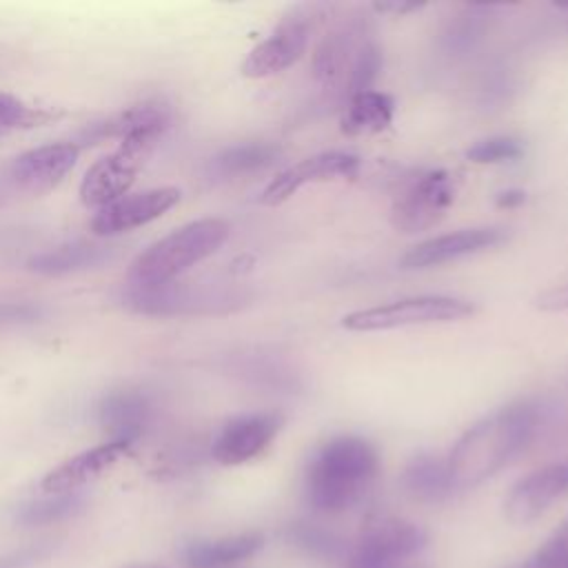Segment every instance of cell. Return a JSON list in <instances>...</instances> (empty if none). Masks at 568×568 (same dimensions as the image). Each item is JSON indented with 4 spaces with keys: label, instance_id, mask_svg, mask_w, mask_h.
Segmentation results:
<instances>
[{
    "label": "cell",
    "instance_id": "cell-1",
    "mask_svg": "<svg viewBox=\"0 0 568 568\" xmlns=\"http://www.w3.org/2000/svg\"><path fill=\"white\" fill-rule=\"evenodd\" d=\"M377 475L379 453L368 439L335 435L320 444L304 466V504L315 515H344L368 497Z\"/></svg>",
    "mask_w": 568,
    "mask_h": 568
},
{
    "label": "cell",
    "instance_id": "cell-2",
    "mask_svg": "<svg viewBox=\"0 0 568 568\" xmlns=\"http://www.w3.org/2000/svg\"><path fill=\"white\" fill-rule=\"evenodd\" d=\"M537 422V408L517 402L493 410L466 428L446 457L457 490H468L493 479L519 457L530 444Z\"/></svg>",
    "mask_w": 568,
    "mask_h": 568
},
{
    "label": "cell",
    "instance_id": "cell-3",
    "mask_svg": "<svg viewBox=\"0 0 568 568\" xmlns=\"http://www.w3.org/2000/svg\"><path fill=\"white\" fill-rule=\"evenodd\" d=\"M231 226L220 217L193 220L146 246L129 266V280L138 288L171 284L178 275L213 255L226 240Z\"/></svg>",
    "mask_w": 568,
    "mask_h": 568
},
{
    "label": "cell",
    "instance_id": "cell-4",
    "mask_svg": "<svg viewBox=\"0 0 568 568\" xmlns=\"http://www.w3.org/2000/svg\"><path fill=\"white\" fill-rule=\"evenodd\" d=\"M428 544L430 537L424 526L397 515H375L353 539L342 568H397L422 559Z\"/></svg>",
    "mask_w": 568,
    "mask_h": 568
},
{
    "label": "cell",
    "instance_id": "cell-5",
    "mask_svg": "<svg viewBox=\"0 0 568 568\" xmlns=\"http://www.w3.org/2000/svg\"><path fill=\"white\" fill-rule=\"evenodd\" d=\"M473 313H475V306L462 297L417 295V297H404L388 304L353 311L342 317V326L355 333L393 331V328L422 326V324L457 322Z\"/></svg>",
    "mask_w": 568,
    "mask_h": 568
},
{
    "label": "cell",
    "instance_id": "cell-6",
    "mask_svg": "<svg viewBox=\"0 0 568 568\" xmlns=\"http://www.w3.org/2000/svg\"><path fill=\"white\" fill-rule=\"evenodd\" d=\"M457 180L446 169H433L415 178L390 206V224L397 233L415 235L433 229L455 202Z\"/></svg>",
    "mask_w": 568,
    "mask_h": 568
},
{
    "label": "cell",
    "instance_id": "cell-7",
    "mask_svg": "<svg viewBox=\"0 0 568 568\" xmlns=\"http://www.w3.org/2000/svg\"><path fill=\"white\" fill-rule=\"evenodd\" d=\"M566 497L568 459H557L519 477L506 493L501 510L508 524L530 526Z\"/></svg>",
    "mask_w": 568,
    "mask_h": 568
},
{
    "label": "cell",
    "instance_id": "cell-8",
    "mask_svg": "<svg viewBox=\"0 0 568 568\" xmlns=\"http://www.w3.org/2000/svg\"><path fill=\"white\" fill-rule=\"evenodd\" d=\"M284 426L280 413H246L229 419L211 444V457L222 466H240L260 457Z\"/></svg>",
    "mask_w": 568,
    "mask_h": 568
},
{
    "label": "cell",
    "instance_id": "cell-9",
    "mask_svg": "<svg viewBox=\"0 0 568 568\" xmlns=\"http://www.w3.org/2000/svg\"><path fill=\"white\" fill-rule=\"evenodd\" d=\"M357 171H359L357 155L346 151H322L280 171L264 186L260 202L266 206H277L288 197H293L306 184L337 180V178H355Z\"/></svg>",
    "mask_w": 568,
    "mask_h": 568
},
{
    "label": "cell",
    "instance_id": "cell-10",
    "mask_svg": "<svg viewBox=\"0 0 568 568\" xmlns=\"http://www.w3.org/2000/svg\"><path fill=\"white\" fill-rule=\"evenodd\" d=\"M180 195L182 193L175 186H158L140 193H126L120 200L95 211L91 220V231L102 237L133 231L171 211L180 202Z\"/></svg>",
    "mask_w": 568,
    "mask_h": 568
},
{
    "label": "cell",
    "instance_id": "cell-11",
    "mask_svg": "<svg viewBox=\"0 0 568 568\" xmlns=\"http://www.w3.org/2000/svg\"><path fill=\"white\" fill-rule=\"evenodd\" d=\"M78 158L80 146L75 142L42 144L13 158L7 169V178L24 193H47L73 171Z\"/></svg>",
    "mask_w": 568,
    "mask_h": 568
},
{
    "label": "cell",
    "instance_id": "cell-12",
    "mask_svg": "<svg viewBox=\"0 0 568 568\" xmlns=\"http://www.w3.org/2000/svg\"><path fill=\"white\" fill-rule=\"evenodd\" d=\"M146 160L142 153L118 144L115 151L102 155L87 169L80 182V202L89 209H102L120 200L129 193Z\"/></svg>",
    "mask_w": 568,
    "mask_h": 568
},
{
    "label": "cell",
    "instance_id": "cell-13",
    "mask_svg": "<svg viewBox=\"0 0 568 568\" xmlns=\"http://www.w3.org/2000/svg\"><path fill=\"white\" fill-rule=\"evenodd\" d=\"M173 120L171 106L162 100H144L140 104L129 106L126 111L109 118L102 124H95L93 135L95 138H118L120 144L142 153L151 155L158 142L164 138Z\"/></svg>",
    "mask_w": 568,
    "mask_h": 568
},
{
    "label": "cell",
    "instance_id": "cell-14",
    "mask_svg": "<svg viewBox=\"0 0 568 568\" xmlns=\"http://www.w3.org/2000/svg\"><path fill=\"white\" fill-rule=\"evenodd\" d=\"M508 237L506 229L499 226H475V229H462L455 233L437 235L430 240H424L408 248L399 266L406 271H417V268H430V266H442L475 253H481L486 248H493L501 244Z\"/></svg>",
    "mask_w": 568,
    "mask_h": 568
},
{
    "label": "cell",
    "instance_id": "cell-15",
    "mask_svg": "<svg viewBox=\"0 0 568 568\" xmlns=\"http://www.w3.org/2000/svg\"><path fill=\"white\" fill-rule=\"evenodd\" d=\"M308 38L311 22L306 16L293 13V18H284L266 40L251 49L242 62V75L257 80L288 69L304 55Z\"/></svg>",
    "mask_w": 568,
    "mask_h": 568
},
{
    "label": "cell",
    "instance_id": "cell-16",
    "mask_svg": "<svg viewBox=\"0 0 568 568\" xmlns=\"http://www.w3.org/2000/svg\"><path fill=\"white\" fill-rule=\"evenodd\" d=\"M129 448H131L129 442L109 439V442H104L100 446L82 450V453L69 457L67 462H62L60 466H55L53 470H49L42 477L40 488L47 495L73 493L75 488L98 479L109 468H113L129 453Z\"/></svg>",
    "mask_w": 568,
    "mask_h": 568
},
{
    "label": "cell",
    "instance_id": "cell-17",
    "mask_svg": "<svg viewBox=\"0 0 568 568\" xmlns=\"http://www.w3.org/2000/svg\"><path fill=\"white\" fill-rule=\"evenodd\" d=\"M399 486L406 497L424 506L446 504L457 495V486L448 470V462L435 453H417L399 473Z\"/></svg>",
    "mask_w": 568,
    "mask_h": 568
},
{
    "label": "cell",
    "instance_id": "cell-18",
    "mask_svg": "<svg viewBox=\"0 0 568 568\" xmlns=\"http://www.w3.org/2000/svg\"><path fill=\"white\" fill-rule=\"evenodd\" d=\"M266 539L260 530H246L213 539H193L180 550V561L186 568H233L257 555Z\"/></svg>",
    "mask_w": 568,
    "mask_h": 568
},
{
    "label": "cell",
    "instance_id": "cell-19",
    "mask_svg": "<svg viewBox=\"0 0 568 568\" xmlns=\"http://www.w3.org/2000/svg\"><path fill=\"white\" fill-rule=\"evenodd\" d=\"M282 539L295 552H300L313 561H322V564H331V566H339V568L346 561V557L351 552V544H353L335 528L324 526L315 519H293V521L284 524Z\"/></svg>",
    "mask_w": 568,
    "mask_h": 568
},
{
    "label": "cell",
    "instance_id": "cell-20",
    "mask_svg": "<svg viewBox=\"0 0 568 568\" xmlns=\"http://www.w3.org/2000/svg\"><path fill=\"white\" fill-rule=\"evenodd\" d=\"M368 40L371 38H364L362 31L353 24L326 36L313 58V71L317 80L324 84H342L346 89L353 64Z\"/></svg>",
    "mask_w": 568,
    "mask_h": 568
},
{
    "label": "cell",
    "instance_id": "cell-21",
    "mask_svg": "<svg viewBox=\"0 0 568 568\" xmlns=\"http://www.w3.org/2000/svg\"><path fill=\"white\" fill-rule=\"evenodd\" d=\"M395 113V102L388 93L384 91H362L348 98L346 109L342 113V133L351 138L359 135H375L384 131L393 122Z\"/></svg>",
    "mask_w": 568,
    "mask_h": 568
},
{
    "label": "cell",
    "instance_id": "cell-22",
    "mask_svg": "<svg viewBox=\"0 0 568 568\" xmlns=\"http://www.w3.org/2000/svg\"><path fill=\"white\" fill-rule=\"evenodd\" d=\"M280 158V149L271 142H244L220 151L213 158V169L220 175H244L271 166Z\"/></svg>",
    "mask_w": 568,
    "mask_h": 568
},
{
    "label": "cell",
    "instance_id": "cell-23",
    "mask_svg": "<svg viewBox=\"0 0 568 568\" xmlns=\"http://www.w3.org/2000/svg\"><path fill=\"white\" fill-rule=\"evenodd\" d=\"M102 413H104V424L113 433V439L131 444L142 430L146 406L142 397L131 393H120L106 402Z\"/></svg>",
    "mask_w": 568,
    "mask_h": 568
},
{
    "label": "cell",
    "instance_id": "cell-24",
    "mask_svg": "<svg viewBox=\"0 0 568 568\" xmlns=\"http://www.w3.org/2000/svg\"><path fill=\"white\" fill-rule=\"evenodd\" d=\"M102 260H104V246L71 244V246H60V248L47 251V253L33 257L29 264L33 271H40V273H64V271L93 266Z\"/></svg>",
    "mask_w": 568,
    "mask_h": 568
},
{
    "label": "cell",
    "instance_id": "cell-25",
    "mask_svg": "<svg viewBox=\"0 0 568 568\" xmlns=\"http://www.w3.org/2000/svg\"><path fill=\"white\" fill-rule=\"evenodd\" d=\"M501 568H568V515L530 555Z\"/></svg>",
    "mask_w": 568,
    "mask_h": 568
},
{
    "label": "cell",
    "instance_id": "cell-26",
    "mask_svg": "<svg viewBox=\"0 0 568 568\" xmlns=\"http://www.w3.org/2000/svg\"><path fill=\"white\" fill-rule=\"evenodd\" d=\"M55 118H58V113L51 109L27 104L24 100L0 91V133L44 126Z\"/></svg>",
    "mask_w": 568,
    "mask_h": 568
},
{
    "label": "cell",
    "instance_id": "cell-27",
    "mask_svg": "<svg viewBox=\"0 0 568 568\" xmlns=\"http://www.w3.org/2000/svg\"><path fill=\"white\" fill-rule=\"evenodd\" d=\"M521 153H524L521 140H517L513 135H493V138L475 142L466 151V158L475 164H497V162L517 160Z\"/></svg>",
    "mask_w": 568,
    "mask_h": 568
},
{
    "label": "cell",
    "instance_id": "cell-28",
    "mask_svg": "<svg viewBox=\"0 0 568 568\" xmlns=\"http://www.w3.org/2000/svg\"><path fill=\"white\" fill-rule=\"evenodd\" d=\"M82 504L80 497L75 495H53L51 499H44V501H33L29 504L22 513H20V519L24 524H51V521H58L67 515H71L78 506Z\"/></svg>",
    "mask_w": 568,
    "mask_h": 568
},
{
    "label": "cell",
    "instance_id": "cell-29",
    "mask_svg": "<svg viewBox=\"0 0 568 568\" xmlns=\"http://www.w3.org/2000/svg\"><path fill=\"white\" fill-rule=\"evenodd\" d=\"M484 18L486 13L479 7H473L466 13L457 16V20L450 24V31H448L450 47H459V49H466L468 44L473 47V42L484 31Z\"/></svg>",
    "mask_w": 568,
    "mask_h": 568
},
{
    "label": "cell",
    "instance_id": "cell-30",
    "mask_svg": "<svg viewBox=\"0 0 568 568\" xmlns=\"http://www.w3.org/2000/svg\"><path fill=\"white\" fill-rule=\"evenodd\" d=\"M535 306H537L539 311H548V313L568 311V284L544 291V293L535 300Z\"/></svg>",
    "mask_w": 568,
    "mask_h": 568
},
{
    "label": "cell",
    "instance_id": "cell-31",
    "mask_svg": "<svg viewBox=\"0 0 568 568\" xmlns=\"http://www.w3.org/2000/svg\"><path fill=\"white\" fill-rule=\"evenodd\" d=\"M47 550H40V548H29V550H20V552H13V555H7V557H0V568H22L31 561H36L38 557H42Z\"/></svg>",
    "mask_w": 568,
    "mask_h": 568
},
{
    "label": "cell",
    "instance_id": "cell-32",
    "mask_svg": "<svg viewBox=\"0 0 568 568\" xmlns=\"http://www.w3.org/2000/svg\"><path fill=\"white\" fill-rule=\"evenodd\" d=\"M524 202H526V191H521V189H506L495 195V204L499 209H515Z\"/></svg>",
    "mask_w": 568,
    "mask_h": 568
},
{
    "label": "cell",
    "instance_id": "cell-33",
    "mask_svg": "<svg viewBox=\"0 0 568 568\" xmlns=\"http://www.w3.org/2000/svg\"><path fill=\"white\" fill-rule=\"evenodd\" d=\"M422 7L424 4H417V2H382V4H375L377 11H393V13H408V11H417Z\"/></svg>",
    "mask_w": 568,
    "mask_h": 568
},
{
    "label": "cell",
    "instance_id": "cell-34",
    "mask_svg": "<svg viewBox=\"0 0 568 568\" xmlns=\"http://www.w3.org/2000/svg\"><path fill=\"white\" fill-rule=\"evenodd\" d=\"M397 568H433V566H428L424 559H413V561H406V564H402Z\"/></svg>",
    "mask_w": 568,
    "mask_h": 568
},
{
    "label": "cell",
    "instance_id": "cell-35",
    "mask_svg": "<svg viewBox=\"0 0 568 568\" xmlns=\"http://www.w3.org/2000/svg\"><path fill=\"white\" fill-rule=\"evenodd\" d=\"M131 568H164V566H131Z\"/></svg>",
    "mask_w": 568,
    "mask_h": 568
}]
</instances>
